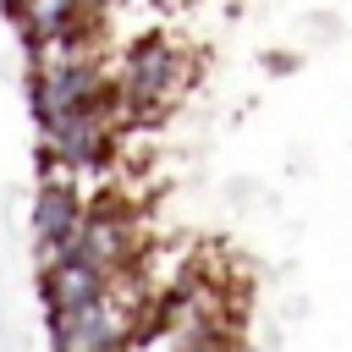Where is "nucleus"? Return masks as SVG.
Instances as JSON below:
<instances>
[{"instance_id": "nucleus-1", "label": "nucleus", "mask_w": 352, "mask_h": 352, "mask_svg": "<svg viewBox=\"0 0 352 352\" xmlns=\"http://www.w3.org/2000/svg\"><path fill=\"white\" fill-rule=\"evenodd\" d=\"M192 77H198V60L170 33L132 38L116 55V66H110V82H116V94H121V104H126L132 121H154V116L176 110L182 94L192 88Z\"/></svg>"}, {"instance_id": "nucleus-2", "label": "nucleus", "mask_w": 352, "mask_h": 352, "mask_svg": "<svg viewBox=\"0 0 352 352\" xmlns=\"http://www.w3.org/2000/svg\"><path fill=\"white\" fill-rule=\"evenodd\" d=\"M126 121L132 116H126V104H121L116 88H110V99H99L88 110H72V116L44 121L38 126V160H44V170H66V176L104 170V160L116 154V138H121Z\"/></svg>"}, {"instance_id": "nucleus-3", "label": "nucleus", "mask_w": 352, "mask_h": 352, "mask_svg": "<svg viewBox=\"0 0 352 352\" xmlns=\"http://www.w3.org/2000/svg\"><path fill=\"white\" fill-rule=\"evenodd\" d=\"M110 72L99 66L94 50H55V55H38L33 60V77H28V104H33V121H55V116H72V110H88L99 99H110Z\"/></svg>"}, {"instance_id": "nucleus-4", "label": "nucleus", "mask_w": 352, "mask_h": 352, "mask_svg": "<svg viewBox=\"0 0 352 352\" xmlns=\"http://www.w3.org/2000/svg\"><path fill=\"white\" fill-rule=\"evenodd\" d=\"M16 38L28 44V55H55V50H88V33L99 28L82 0H0Z\"/></svg>"}, {"instance_id": "nucleus-5", "label": "nucleus", "mask_w": 352, "mask_h": 352, "mask_svg": "<svg viewBox=\"0 0 352 352\" xmlns=\"http://www.w3.org/2000/svg\"><path fill=\"white\" fill-rule=\"evenodd\" d=\"M82 220H88V198L77 192V182H72L66 170H44L38 198H33V242H38V264L55 258V253H66V248L77 242Z\"/></svg>"}, {"instance_id": "nucleus-6", "label": "nucleus", "mask_w": 352, "mask_h": 352, "mask_svg": "<svg viewBox=\"0 0 352 352\" xmlns=\"http://www.w3.org/2000/svg\"><path fill=\"white\" fill-rule=\"evenodd\" d=\"M121 275H110L104 264L82 258V253H66V258H50L38 264V292H44V314H72L94 297H104Z\"/></svg>"}, {"instance_id": "nucleus-7", "label": "nucleus", "mask_w": 352, "mask_h": 352, "mask_svg": "<svg viewBox=\"0 0 352 352\" xmlns=\"http://www.w3.org/2000/svg\"><path fill=\"white\" fill-rule=\"evenodd\" d=\"M187 352H242V341H236V330H220V336H204V341H192Z\"/></svg>"}]
</instances>
